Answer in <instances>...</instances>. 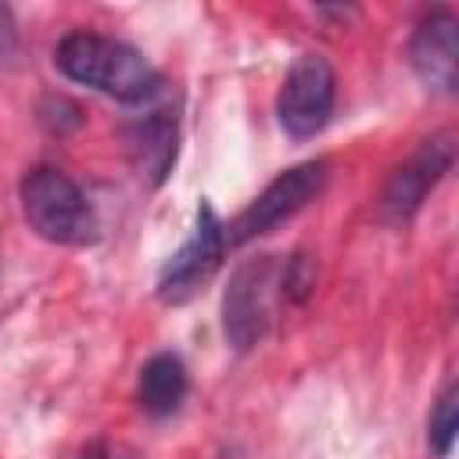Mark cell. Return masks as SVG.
<instances>
[{
    "label": "cell",
    "instance_id": "cell-12",
    "mask_svg": "<svg viewBox=\"0 0 459 459\" xmlns=\"http://www.w3.org/2000/svg\"><path fill=\"white\" fill-rule=\"evenodd\" d=\"M79 459H136L126 445H115V441H93Z\"/></svg>",
    "mask_w": 459,
    "mask_h": 459
},
{
    "label": "cell",
    "instance_id": "cell-7",
    "mask_svg": "<svg viewBox=\"0 0 459 459\" xmlns=\"http://www.w3.org/2000/svg\"><path fill=\"white\" fill-rule=\"evenodd\" d=\"M455 161V136L452 133H437L434 140H427L384 186L380 208L387 219L405 222L420 212V204L427 201V194L441 183V176L452 169Z\"/></svg>",
    "mask_w": 459,
    "mask_h": 459
},
{
    "label": "cell",
    "instance_id": "cell-3",
    "mask_svg": "<svg viewBox=\"0 0 459 459\" xmlns=\"http://www.w3.org/2000/svg\"><path fill=\"white\" fill-rule=\"evenodd\" d=\"M283 269L287 265L276 255H262L233 273L222 294V330L237 351H247L265 337L273 323L276 287H283Z\"/></svg>",
    "mask_w": 459,
    "mask_h": 459
},
{
    "label": "cell",
    "instance_id": "cell-9",
    "mask_svg": "<svg viewBox=\"0 0 459 459\" xmlns=\"http://www.w3.org/2000/svg\"><path fill=\"white\" fill-rule=\"evenodd\" d=\"M190 391V377H186V366L179 355H154L143 362L140 369V384H136V402L147 416H169L183 405Z\"/></svg>",
    "mask_w": 459,
    "mask_h": 459
},
{
    "label": "cell",
    "instance_id": "cell-1",
    "mask_svg": "<svg viewBox=\"0 0 459 459\" xmlns=\"http://www.w3.org/2000/svg\"><path fill=\"white\" fill-rule=\"evenodd\" d=\"M54 65L65 79L122 104H143L158 93V72L151 68V61L136 47L111 36L68 32L54 50Z\"/></svg>",
    "mask_w": 459,
    "mask_h": 459
},
{
    "label": "cell",
    "instance_id": "cell-5",
    "mask_svg": "<svg viewBox=\"0 0 459 459\" xmlns=\"http://www.w3.org/2000/svg\"><path fill=\"white\" fill-rule=\"evenodd\" d=\"M337 100V75L323 54H301L276 97L280 126L290 140H312L333 115Z\"/></svg>",
    "mask_w": 459,
    "mask_h": 459
},
{
    "label": "cell",
    "instance_id": "cell-2",
    "mask_svg": "<svg viewBox=\"0 0 459 459\" xmlns=\"http://www.w3.org/2000/svg\"><path fill=\"white\" fill-rule=\"evenodd\" d=\"M18 197H22V212H25L29 226L50 244L79 247V244H90L100 230L90 197L61 169L39 165V169L25 172Z\"/></svg>",
    "mask_w": 459,
    "mask_h": 459
},
{
    "label": "cell",
    "instance_id": "cell-11",
    "mask_svg": "<svg viewBox=\"0 0 459 459\" xmlns=\"http://www.w3.org/2000/svg\"><path fill=\"white\" fill-rule=\"evenodd\" d=\"M455 427H459V416H455V387H445V394L437 398V405L430 412V423H427V441H430V448H434L437 459H448L452 455Z\"/></svg>",
    "mask_w": 459,
    "mask_h": 459
},
{
    "label": "cell",
    "instance_id": "cell-13",
    "mask_svg": "<svg viewBox=\"0 0 459 459\" xmlns=\"http://www.w3.org/2000/svg\"><path fill=\"white\" fill-rule=\"evenodd\" d=\"M14 50H18V32H14L11 11L0 4V57H11Z\"/></svg>",
    "mask_w": 459,
    "mask_h": 459
},
{
    "label": "cell",
    "instance_id": "cell-4",
    "mask_svg": "<svg viewBox=\"0 0 459 459\" xmlns=\"http://www.w3.org/2000/svg\"><path fill=\"white\" fill-rule=\"evenodd\" d=\"M326 176H330V165L319 158V161H301L287 172H280L226 230V247H240L269 230H276L280 222H287L290 215H298L308 201H316L326 186Z\"/></svg>",
    "mask_w": 459,
    "mask_h": 459
},
{
    "label": "cell",
    "instance_id": "cell-6",
    "mask_svg": "<svg viewBox=\"0 0 459 459\" xmlns=\"http://www.w3.org/2000/svg\"><path fill=\"white\" fill-rule=\"evenodd\" d=\"M222 255H226V230L215 219L212 204H201L190 240L165 262V269L158 276V298L169 301V305L186 301L201 283L212 280V273L219 269Z\"/></svg>",
    "mask_w": 459,
    "mask_h": 459
},
{
    "label": "cell",
    "instance_id": "cell-10",
    "mask_svg": "<svg viewBox=\"0 0 459 459\" xmlns=\"http://www.w3.org/2000/svg\"><path fill=\"white\" fill-rule=\"evenodd\" d=\"M129 147H133V161L140 176H147L151 183H161L169 165L176 161V122L169 115H154L140 122L129 133Z\"/></svg>",
    "mask_w": 459,
    "mask_h": 459
},
{
    "label": "cell",
    "instance_id": "cell-8",
    "mask_svg": "<svg viewBox=\"0 0 459 459\" xmlns=\"http://www.w3.org/2000/svg\"><path fill=\"white\" fill-rule=\"evenodd\" d=\"M455 14L437 7L430 11L412 39H409V61H412V72L420 75V82L434 93H455V82H459V43H455Z\"/></svg>",
    "mask_w": 459,
    "mask_h": 459
}]
</instances>
